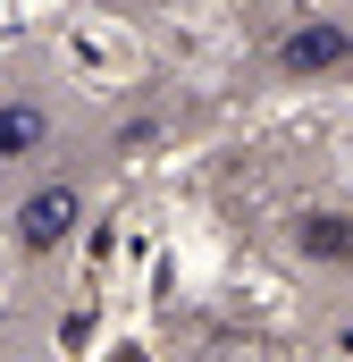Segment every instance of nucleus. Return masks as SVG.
<instances>
[{"mask_svg": "<svg viewBox=\"0 0 353 362\" xmlns=\"http://www.w3.org/2000/svg\"><path fill=\"white\" fill-rule=\"evenodd\" d=\"M76 211H85V194H76L68 177H51L42 194H25V211H17V245H25V253H51V245L76 228Z\"/></svg>", "mask_w": 353, "mask_h": 362, "instance_id": "1", "label": "nucleus"}, {"mask_svg": "<svg viewBox=\"0 0 353 362\" xmlns=\"http://www.w3.org/2000/svg\"><path fill=\"white\" fill-rule=\"evenodd\" d=\"M337 51H345V34H294V42H286V59H294V68H311V59H337Z\"/></svg>", "mask_w": 353, "mask_h": 362, "instance_id": "3", "label": "nucleus"}, {"mask_svg": "<svg viewBox=\"0 0 353 362\" xmlns=\"http://www.w3.org/2000/svg\"><path fill=\"white\" fill-rule=\"evenodd\" d=\"M42 135H51L42 101H0V160H34V152H42Z\"/></svg>", "mask_w": 353, "mask_h": 362, "instance_id": "2", "label": "nucleus"}]
</instances>
